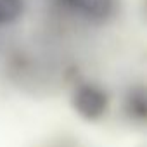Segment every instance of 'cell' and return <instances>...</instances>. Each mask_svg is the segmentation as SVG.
Returning a JSON list of instances; mask_svg holds the SVG:
<instances>
[{
	"label": "cell",
	"instance_id": "6da1fadb",
	"mask_svg": "<svg viewBox=\"0 0 147 147\" xmlns=\"http://www.w3.org/2000/svg\"><path fill=\"white\" fill-rule=\"evenodd\" d=\"M71 102H73L75 111L82 118L90 119V121L102 118L109 107L107 94L99 85H92V83H85L78 87L73 94Z\"/></svg>",
	"mask_w": 147,
	"mask_h": 147
},
{
	"label": "cell",
	"instance_id": "7a4b0ae2",
	"mask_svg": "<svg viewBox=\"0 0 147 147\" xmlns=\"http://www.w3.org/2000/svg\"><path fill=\"white\" fill-rule=\"evenodd\" d=\"M75 16L99 24L111 18L114 11V0H59Z\"/></svg>",
	"mask_w": 147,
	"mask_h": 147
},
{
	"label": "cell",
	"instance_id": "3957f363",
	"mask_svg": "<svg viewBox=\"0 0 147 147\" xmlns=\"http://www.w3.org/2000/svg\"><path fill=\"white\" fill-rule=\"evenodd\" d=\"M125 109L128 116L135 121H144L147 116V100H145V90L144 87H135L126 94Z\"/></svg>",
	"mask_w": 147,
	"mask_h": 147
},
{
	"label": "cell",
	"instance_id": "277c9868",
	"mask_svg": "<svg viewBox=\"0 0 147 147\" xmlns=\"http://www.w3.org/2000/svg\"><path fill=\"white\" fill-rule=\"evenodd\" d=\"M24 14V0H0V26L12 24Z\"/></svg>",
	"mask_w": 147,
	"mask_h": 147
}]
</instances>
